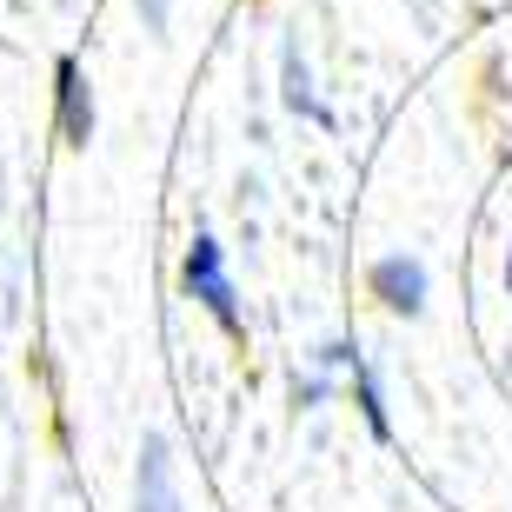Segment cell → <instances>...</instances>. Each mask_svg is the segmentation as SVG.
I'll return each instance as SVG.
<instances>
[{
  "label": "cell",
  "instance_id": "cell-1",
  "mask_svg": "<svg viewBox=\"0 0 512 512\" xmlns=\"http://www.w3.org/2000/svg\"><path fill=\"white\" fill-rule=\"evenodd\" d=\"M180 286H187V300H200L213 313V326L227 333L240 353H247V313H240V286L227 273V253L213 233H193V247L180 253Z\"/></svg>",
  "mask_w": 512,
  "mask_h": 512
},
{
  "label": "cell",
  "instance_id": "cell-2",
  "mask_svg": "<svg viewBox=\"0 0 512 512\" xmlns=\"http://www.w3.org/2000/svg\"><path fill=\"white\" fill-rule=\"evenodd\" d=\"M366 300L393 313V320H419L426 313V266L413 253H380L366 266Z\"/></svg>",
  "mask_w": 512,
  "mask_h": 512
},
{
  "label": "cell",
  "instance_id": "cell-3",
  "mask_svg": "<svg viewBox=\"0 0 512 512\" xmlns=\"http://www.w3.org/2000/svg\"><path fill=\"white\" fill-rule=\"evenodd\" d=\"M54 133H60V147H74V153L94 140V87H87L80 54L54 60Z\"/></svg>",
  "mask_w": 512,
  "mask_h": 512
},
{
  "label": "cell",
  "instance_id": "cell-4",
  "mask_svg": "<svg viewBox=\"0 0 512 512\" xmlns=\"http://www.w3.org/2000/svg\"><path fill=\"white\" fill-rule=\"evenodd\" d=\"M133 512H180V486H173V446L160 433L140 439V466H133Z\"/></svg>",
  "mask_w": 512,
  "mask_h": 512
},
{
  "label": "cell",
  "instance_id": "cell-5",
  "mask_svg": "<svg viewBox=\"0 0 512 512\" xmlns=\"http://www.w3.org/2000/svg\"><path fill=\"white\" fill-rule=\"evenodd\" d=\"M280 100H286V114L313 120V127H333V114H326V100L313 94V74H306L300 40H286V47H280Z\"/></svg>",
  "mask_w": 512,
  "mask_h": 512
},
{
  "label": "cell",
  "instance_id": "cell-6",
  "mask_svg": "<svg viewBox=\"0 0 512 512\" xmlns=\"http://www.w3.org/2000/svg\"><path fill=\"white\" fill-rule=\"evenodd\" d=\"M320 399H333L326 366H313V373H293V406H320Z\"/></svg>",
  "mask_w": 512,
  "mask_h": 512
},
{
  "label": "cell",
  "instance_id": "cell-7",
  "mask_svg": "<svg viewBox=\"0 0 512 512\" xmlns=\"http://www.w3.org/2000/svg\"><path fill=\"white\" fill-rule=\"evenodd\" d=\"M133 7L147 14V27H153V34H167V0H133Z\"/></svg>",
  "mask_w": 512,
  "mask_h": 512
},
{
  "label": "cell",
  "instance_id": "cell-8",
  "mask_svg": "<svg viewBox=\"0 0 512 512\" xmlns=\"http://www.w3.org/2000/svg\"><path fill=\"white\" fill-rule=\"evenodd\" d=\"M506 286H512V260H506Z\"/></svg>",
  "mask_w": 512,
  "mask_h": 512
}]
</instances>
